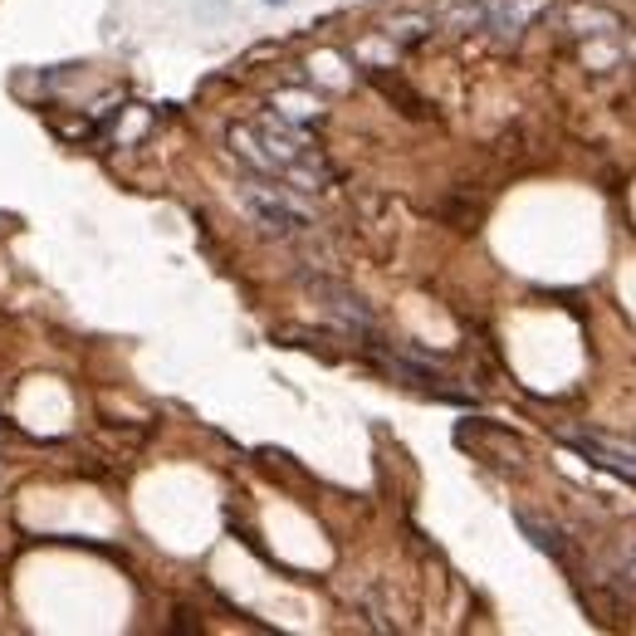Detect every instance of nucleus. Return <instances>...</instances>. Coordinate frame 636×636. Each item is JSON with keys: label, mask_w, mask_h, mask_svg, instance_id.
<instances>
[{"label": "nucleus", "mask_w": 636, "mask_h": 636, "mask_svg": "<svg viewBox=\"0 0 636 636\" xmlns=\"http://www.w3.org/2000/svg\"><path fill=\"white\" fill-rule=\"evenodd\" d=\"M568 446H573L578 455H588L597 470H607V475L636 485V451L632 446H612V441L597 436V431H568Z\"/></svg>", "instance_id": "f03ea898"}, {"label": "nucleus", "mask_w": 636, "mask_h": 636, "mask_svg": "<svg viewBox=\"0 0 636 636\" xmlns=\"http://www.w3.org/2000/svg\"><path fill=\"white\" fill-rule=\"evenodd\" d=\"M309 289L323 299V309L338 318L348 333H358V338H367V333H372V309H367V304L353 294V289H348V284H338V279H309Z\"/></svg>", "instance_id": "7ed1b4c3"}, {"label": "nucleus", "mask_w": 636, "mask_h": 636, "mask_svg": "<svg viewBox=\"0 0 636 636\" xmlns=\"http://www.w3.org/2000/svg\"><path fill=\"white\" fill-rule=\"evenodd\" d=\"M431 30H436L431 10H411V15H392V20L382 25V35H387L392 45H421V40H426Z\"/></svg>", "instance_id": "423d86ee"}, {"label": "nucleus", "mask_w": 636, "mask_h": 636, "mask_svg": "<svg viewBox=\"0 0 636 636\" xmlns=\"http://www.w3.org/2000/svg\"><path fill=\"white\" fill-rule=\"evenodd\" d=\"M265 5H289V0H265Z\"/></svg>", "instance_id": "6e6552de"}, {"label": "nucleus", "mask_w": 636, "mask_h": 636, "mask_svg": "<svg viewBox=\"0 0 636 636\" xmlns=\"http://www.w3.org/2000/svg\"><path fill=\"white\" fill-rule=\"evenodd\" d=\"M240 201H245V211L255 216V226L270 230V235H304V230L314 226V216H309V206L294 196V186L284 182H270V177H245L240 186Z\"/></svg>", "instance_id": "f257e3e1"}, {"label": "nucleus", "mask_w": 636, "mask_h": 636, "mask_svg": "<svg viewBox=\"0 0 636 636\" xmlns=\"http://www.w3.org/2000/svg\"><path fill=\"white\" fill-rule=\"evenodd\" d=\"M514 519H519V529L529 534V544H534V548H544L548 558H558V563L568 558V548H563V534H558V529H553L548 519H539V514H529V509H519Z\"/></svg>", "instance_id": "0eeeda50"}, {"label": "nucleus", "mask_w": 636, "mask_h": 636, "mask_svg": "<svg viewBox=\"0 0 636 636\" xmlns=\"http://www.w3.org/2000/svg\"><path fill=\"white\" fill-rule=\"evenodd\" d=\"M431 20L446 35H480L485 30V0H441L431 10Z\"/></svg>", "instance_id": "39448f33"}, {"label": "nucleus", "mask_w": 636, "mask_h": 636, "mask_svg": "<svg viewBox=\"0 0 636 636\" xmlns=\"http://www.w3.org/2000/svg\"><path fill=\"white\" fill-rule=\"evenodd\" d=\"M563 30L573 40H617L622 20L597 0H573V5H563Z\"/></svg>", "instance_id": "20e7f679"}]
</instances>
